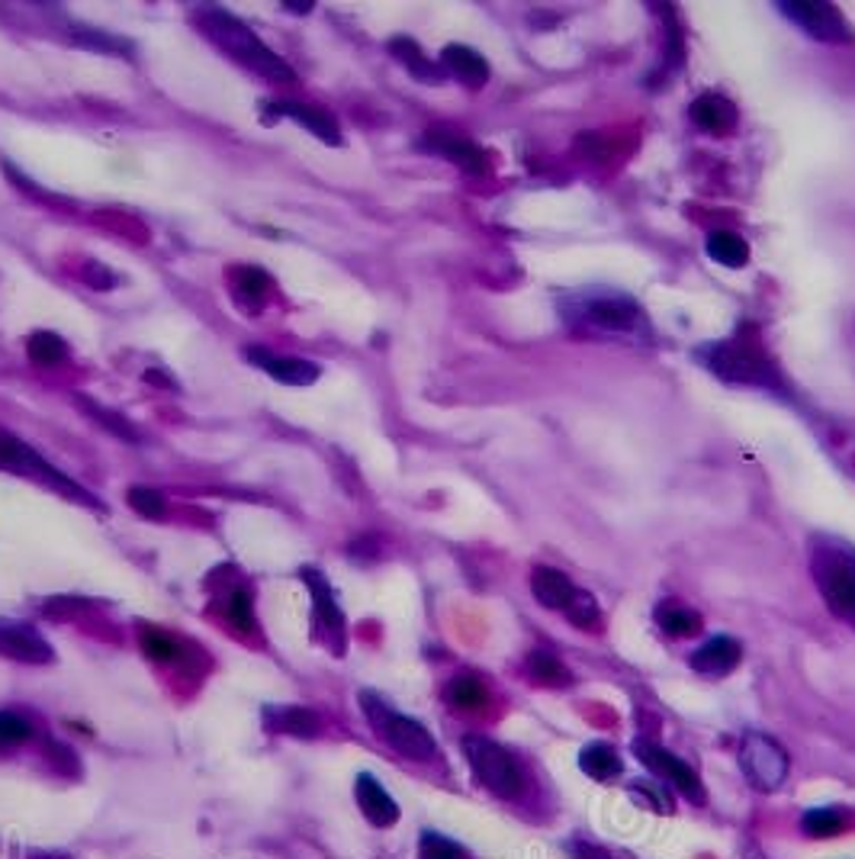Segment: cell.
I'll return each mask as SVG.
<instances>
[{
	"label": "cell",
	"instance_id": "ffe728a7",
	"mask_svg": "<svg viewBox=\"0 0 855 859\" xmlns=\"http://www.w3.org/2000/svg\"><path fill=\"white\" fill-rule=\"evenodd\" d=\"M531 593L540 605L547 608H567V603L572 599L576 586L572 579L563 570H553V567H538L531 573Z\"/></svg>",
	"mask_w": 855,
	"mask_h": 859
},
{
	"label": "cell",
	"instance_id": "f546056e",
	"mask_svg": "<svg viewBox=\"0 0 855 859\" xmlns=\"http://www.w3.org/2000/svg\"><path fill=\"white\" fill-rule=\"evenodd\" d=\"M27 354H30L32 364L39 367H55L68 357V345H64L62 335L55 332H32L30 342H27Z\"/></svg>",
	"mask_w": 855,
	"mask_h": 859
},
{
	"label": "cell",
	"instance_id": "3957f363",
	"mask_svg": "<svg viewBox=\"0 0 855 859\" xmlns=\"http://www.w3.org/2000/svg\"><path fill=\"white\" fill-rule=\"evenodd\" d=\"M698 361L721 381L753 383V386H775V367L762 354L760 345L733 338V342H714L698 351Z\"/></svg>",
	"mask_w": 855,
	"mask_h": 859
},
{
	"label": "cell",
	"instance_id": "d6a6232c",
	"mask_svg": "<svg viewBox=\"0 0 855 859\" xmlns=\"http://www.w3.org/2000/svg\"><path fill=\"white\" fill-rule=\"evenodd\" d=\"M129 506L139 512L142 518H164V512H167L164 496H161L159 489H152V486H132L129 489Z\"/></svg>",
	"mask_w": 855,
	"mask_h": 859
},
{
	"label": "cell",
	"instance_id": "ab89813d",
	"mask_svg": "<svg viewBox=\"0 0 855 859\" xmlns=\"http://www.w3.org/2000/svg\"><path fill=\"white\" fill-rule=\"evenodd\" d=\"M145 383H161V386H174V381H167V377H164L161 371H149V374H145Z\"/></svg>",
	"mask_w": 855,
	"mask_h": 859
},
{
	"label": "cell",
	"instance_id": "4316f807",
	"mask_svg": "<svg viewBox=\"0 0 855 859\" xmlns=\"http://www.w3.org/2000/svg\"><path fill=\"white\" fill-rule=\"evenodd\" d=\"M447 701L457 708V711H482L486 701H489V693L486 686L476 679V676H454L450 686H447Z\"/></svg>",
	"mask_w": 855,
	"mask_h": 859
},
{
	"label": "cell",
	"instance_id": "4fadbf2b",
	"mask_svg": "<svg viewBox=\"0 0 855 859\" xmlns=\"http://www.w3.org/2000/svg\"><path fill=\"white\" fill-rule=\"evenodd\" d=\"M0 654L20 664H49L52 660V647L45 644V637L39 635L32 625L13 621V618H0Z\"/></svg>",
	"mask_w": 855,
	"mask_h": 859
},
{
	"label": "cell",
	"instance_id": "8992f818",
	"mask_svg": "<svg viewBox=\"0 0 855 859\" xmlns=\"http://www.w3.org/2000/svg\"><path fill=\"white\" fill-rule=\"evenodd\" d=\"M464 754L467 764L474 766L476 779L499 798H518L525 789V772L521 766L508 757V750H502L499 744L486 740V737H467L464 740Z\"/></svg>",
	"mask_w": 855,
	"mask_h": 859
},
{
	"label": "cell",
	"instance_id": "2e32d148",
	"mask_svg": "<svg viewBox=\"0 0 855 859\" xmlns=\"http://www.w3.org/2000/svg\"><path fill=\"white\" fill-rule=\"evenodd\" d=\"M225 281L232 290V300L245 310V313H261L267 296H271V274L254 267V264H235L232 271H225Z\"/></svg>",
	"mask_w": 855,
	"mask_h": 859
},
{
	"label": "cell",
	"instance_id": "9c48e42d",
	"mask_svg": "<svg viewBox=\"0 0 855 859\" xmlns=\"http://www.w3.org/2000/svg\"><path fill=\"white\" fill-rule=\"evenodd\" d=\"M775 10L782 17H788L794 27H801L807 36L821 39V42H853L855 39L846 17L833 3H821V0H782V3H775Z\"/></svg>",
	"mask_w": 855,
	"mask_h": 859
},
{
	"label": "cell",
	"instance_id": "ba28073f",
	"mask_svg": "<svg viewBox=\"0 0 855 859\" xmlns=\"http://www.w3.org/2000/svg\"><path fill=\"white\" fill-rule=\"evenodd\" d=\"M0 467L3 471H17V474H32V477L45 479V483H52L55 489H62L68 496H78L81 503H88V506H96V499L81 486V483H74L71 477H64L59 467H52L45 457H39V451L30 447L27 442H20V438H13V435H7V432H0Z\"/></svg>",
	"mask_w": 855,
	"mask_h": 859
},
{
	"label": "cell",
	"instance_id": "1f68e13d",
	"mask_svg": "<svg viewBox=\"0 0 855 859\" xmlns=\"http://www.w3.org/2000/svg\"><path fill=\"white\" fill-rule=\"evenodd\" d=\"M563 612H567V618H570L576 628H586V631H592V628L602 621V608H599V603H596L589 593H579V589L572 593V599L567 603Z\"/></svg>",
	"mask_w": 855,
	"mask_h": 859
},
{
	"label": "cell",
	"instance_id": "d4e9b609",
	"mask_svg": "<svg viewBox=\"0 0 855 859\" xmlns=\"http://www.w3.org/2000/svg\"><path fill=\"white\" fill-rule=\"evenodd\" d=\"M579 766H582V772L586 776H592V779H618L621 776V757H618V750L614 747H608V744H589L582 754H579Z\"/></svg>",
	"mask_w": 855,
	"mask_h": 859
},
{
	"label": "cell",
	"instance_id": "f1b7e54d",
	"mask_svg": "<svg viewBox=\"0 0 855 859\" xmlns=\"http://www.w3.org/2000/svg\"><path fill=\"white\" fill-rule=\"evenodd\" d=\"M801 825H804V830L811 837H839L843 830L853 825V815L843 811V808H814V811L804 815Z\"/></svg>",
	"mask_w": 855,
	"mask_h": 859
},
{
	"label": "cell",
	"instance_id": "f35d334b",
	"mask_svg": "<svg viewBox=\"0 0 855 859\" xmlns=\"http://www.w3.org/2000/svg\"><path fill=\"white\" fill-rule=\"evenodd\" d=\"M84 281L91 286H100V290H110V286H116V274H110L103 264H88V271H84Z\"/></svg>",
	"mask_w": 855,
	"mask_h": 859
},
{
	"label": "cell",
	"instance_id": "7c38bea8",
	"mask_svg": "<svg viewBox=\"0 0 855 859\" xmlns=\"http://www.w3.org/2000/svg\"><path fill=\"white\" fill-rule=\"evenodd\" d=\"M425 152H431V155H441V159L454 161L460 171H467V174H486L489 171V155L476 145L474 139H467V135H460V132H454V129H431V132H425L421 135V142H418Z\"/></svg>",
	"mask_w": 855,
	"mask_h": 859
},
{
	"label": "cell",
	"instance_id": "6da1fadb",
	"mask_svg": "<svg viewBox=\"0 0 855 859\" xmlns=\"http://www.w3.org/2000/svg\"><path fill=\"white\" fill-rule=\"evenodd\" d=\"M560 313L567 325L586 335H621V338H647L650 322L640 303L628 293H570L560 300Z\"/></svg>",
	"mask_w": 855,
	"mask_h": 859
},
{
	"label": "cell",
	"instance_id": "4dcf8cb0",
	"mask_svg": "<svg viewBox=\"0 0 855 859\" xmlns=\"http://www.w3.org/2000/svg\"><path fill=\"white\" fill-rule=\"evenodd\" d=\"M528 673H531V679L538 683V686H567L572 676L570 669L563 667L553 654H547V650H535L531 657H528Z\"/></svg>",
	"mask_w": 855,
	"mask_h": 859
},
{
	"label": "cell",
	"instance_id": "836d02e7",
	"mask_svg": "<svg viewBox=\"0 0 855 859\" xmlns=\"http://www.w3.org/2000/svg\"><path fill=\"white\" fill-rule=\"evenodd\" d=\"M225 618H228L235 628L252 631L254 618H252V593H248V589H235V593H228V599H225Z\"/></svg>",
	"mask_w": 855,
	"mask_h": 859
},
{
	"label": "cell",
	"instance_id": "7a4b0ae2",
	"mask_svg": "<svg viewBox=\"0 0 855 859\" xmlns=\"http://www.w3.org/2000/svg\"><path fill=\"white\" fill-rule=\"evenodd\" d=\"M200 23L203 30L210 32V39L220 46L222 52H228L235 62H242L245 68L257 71L261 78L274 81V84H293L296 81V71L271 49L257 39V32L248 30L238 17H232L228 10L222 7H206L200 13Z\"/></svg>",
	"mask_w": 855,
	"mask_h": 859
},
{
	"label": "cell",
	"instance_id": "d6986e66",
	"mask_svg": "<svg viewBox=\"0 0 855 859\" xmlns=\"http://www.w3.org/2000/svg\"><path fill=\"white\" fill-rule=\"evenodd\" d=\"M740 657L743 647L733 637H711L692 654V669L701 676H727L730 669H736Z\"/></svg>",
	"mask_w": 855,
	"mask_h": 859
},
{
	"label": "cell",
	"instance_id": "277c9868",
	"mask_svg": "<svg viewBox=\"0 0 855 859\" xmlns=\"http://www.w3.org/2000/svg\"><path fill=\"white\" fill-rule=\"evenodd\" d=\"M811 573L814 583L821 589V596L829 605V612H836L839 618L855 625V554L849 547L839 544H824L814 547L811 557Z\"/></svg>",
	"mask_w": 855,
	"mask_h": 859
},
{
	"label": "cell",
	"instance_id": "30bf717a",
	"mask_svg": "<svg viewBox=\"0 0 855 859\" xmlns=\"http://www.w3.org/2000/svg\"><path fill=\"white\" fill-rule=\"evenodd\" d=\"M634 754L640 764L647 766L653 776L665 779L675 792H682L689 801H704V786H701V779H698L695 769L685 764L682 757L669 754L665 747L650 744V740H637Z\"/></svg>",
	"mask_w": 855,
	"mask_h": 859
},
{
	"label": "cell",
	"instance_id": "8d00e7d4",
	"mask_svg": "<svg viewBox=\"0 0 855 859\" xmlns=\"http://www.w3.org/2000/svg\"><path fill=\"white\" fill-rule=\"evenodd\" d=\"M32 737V725L13 711H0V747H17Z\"/></svg>",
	"mask_w": 855,
	"mask_h": 859
},
{
	"label": "cell",
	"instance_id": "52a82bcc",
	"mask_svg": "<svg viewBox=\"0 0 855 859\" xmlns=\"http://www.w3.org/2000/svg\"><path fill=\"white\" fill-rule=\"evenodd\" d=\"M740 769L750 779L753 789L760 792H775L782 789L785 776H788V754L778 740H772L769 734H746L740 744Z\"/></svg>",
	"mask_w": 855,
	"mask_h": 859
},
{
	"label": "cell",
	"instance_id": "484cf974",
	"mask_svg": "<svg viewBox=\"0 0 855 859\" xmlns=\"http://www.w3.org/2000/svg\"><path fill=\"white\" fill-rule=\"evenodd\" d=\"M78 406H81V413L91 415L96 425H100V428H106L110 435L123 438V442H129V445H139V442H142V438H139V432L129 425V418H123L120 413H113V410H106V406H96L88 393H78Z\"/></svg>",
	"mask_w": 855,
	"mask_h": 859
},
{
	"label": "cell",
	"instance_id": "7402d4cb",
	"mask_svg": "<svg viewBox=\"0 0 855 859\" xmlns=\"http://www.w3.org/2000/svg\"><path fill=\"white\" fill-rule=\"evenodd\" d=\"M389 52L399 59V62L406 64V71L418 78V81H428V84H438L444 78V68L441 64L428 62V55L418 49V42L409 39V36H396L393 42H389Z\"/></svg>",
	"mask_w": 855,
	"mask_h": 859
},
{
	"label": "cell",
	"instance_id": "cb8c5ba5",
	"mask_svg": "<svg viewBox=\"0 0 855 859\" xmlns=\"http://www.w3.org/2000/svg\"><path fill=\"white\" fill-rule=\"evenodd\" d=\"M704 249H708V255L714 257L717 264H724V267H743V264L750 261L746 239L736 235V232H730V229H714V232L708 235Z\"/></svg>",
	"mask_w": 855,
	"mask_h": 859
},
{
	"label": "cell",
	"instance_id": "44dd1931",
	"mask_svg": "<svg viewBox=\"0 0 855 859\" xmlns=\"http://www.w3.org/2000/svg\"><path fill=\"white\" fill-rule=\"evenodd\" d=\"M692 120L704 132H717L721 135V132H730V129L736 127V107L730 103L727 97L704 94L692 103Z\"/></svg>",
	"mask_w": 855,
	"mask_h": 859
},
{
	"label": "cell",
	"instance_id": "9a60e30c",
	"mask_svg": "<svg viewBox=\"0 0 855 859\" xmlns=\"http://www.w3.org/2000/svg\"><path fill=\"white\" fill-rule=\"evenodd\" d=\"M303 576V583L313 589V599H316V621L332 635V647L342 654L345 650V615H342V608L335 603V593H332V586H328V579L322 576L313 567H306V570L299 573Z\"/></svg>",
	"mask_w": 855,
	"mask_h": 859
},
{
	"label": "cell",
	"instance_id": "ac0fdd59",
	"mask_svg": "<svg viewBox=\"0 0 855 859\" xmlns=\"http://www.w3.org/2000/svg\"><path fill=\"white\" fill-rule=\"evenodd\" d=\"M441 68L450 78H457L460 84H467V88H482L489 81V62L476 49L460 46V42L444 46Z\"/></svg>",
	"mask_w": 855,
	"mask_h": 859
},
{
	"label": "cell",
	"instance_id": "60d3db41",
	"mask_svg": "<svg viewBox=\"0 0 855 859\" xmlns=\"http://www.w3.org/2000/svg\"><path fill=\"white\" fill-rule=\"evenodd\" d=\"M284 7L286 10H293V13H309V10H313V3H289V0H286Z\"/></svg>",
	"mask_w": 855,
	"mask_h": 859
},
{
	"label": "cell",
	"instance_id": "e0dca14e",
	"mask_svg": "<svg viewBox=\"0 0 855 859\" xmlns=\"http://www.w3.org/2000/svg\"><path fill=\"white\" fill-rule=\"evenodd\" d=\"M354 796H357V805H360V811H364V818H367L370 825L389 828V825L399 821V805L393 801V796L383 789L370 772H360V776H357Z\"/></svg>",
	"mask_w": 855,
	"mask_h": 859
},
{
	"label": "cell",
	"instance_id": "d590c367",
	"mask_svg": "<svg viewBox=\"0 0 855 859\" xmlns=\"http://www.w3.org/2000/svg\"><path fill=\"white\" fill-rule=\"evenodd\" d=\"M418 859H467V853L441 833H425L418 843Z\"/></svg>",
	"mask_w": 855,
	"mask_h": 859
},
{
	"label": "cell",
	"instance_id": "5bb4252c",
	"mask_svg": "<svg viewBox=\"0 0 855 859\" xmlns=\"http://www.w3.org/2000/svg\"><path fill=\"white\" fill-rule=\"evenodd\" d=\"M242 354H245V361L257 364L267 377H274V381H281V383H289V386H309V383L318 381V364H313V361L277 357V354L257 348V345H248Z\"/></svg>",
	"mask_w": 855,
	"mask_h": 859
},
{
	"label": "cell",
	"instance_id": "603a6c76",
	"mask_svg": "<svg viewBox=\"0 0 855 859\" xmlns=\"http://www.w3.org/2000/svg\"><path fill=\"white\" fill-rule=\"evenodd\" d=\"M264 721L271 731H284L293 734V737H316L318 731V718L316 711L309 708H296V705H286V708H267L264 711Z\"/></svg>",
	"mask_w": 855,
	"mask_h": 859
},
{
	"label": "cell",
	"instance_id": "e575fe53",
	"mask_svg": "<svg viewBox=\"0 0 855 859\" xmlns=\"http://www.w3.org/2000/svg\"><path fill=\"white\" fill-rule=\"evenodd\" d=\"M142 650H145L152 660H177V657H181L177 640L167 637L164 631H155V628H145V631H142Z\"/></svg>",
	"mask_w": 855,
	"mask_h": 859
},
{
	"label": "cell",
	"instance_id": "83f0119b",
	"mask_svg": "<svg viewBox=\"0 0 855 859\" xmlns=\"http://www.w3.org/2000/svg\"><path fill=\"white\" fill-rule=\"evenodd\" d=\"M656 625L669 637H692L701 628V615L692 612V608H685V605L665 603L656 608Z\"/></svg>",
	"mask_w": 855,
	"mask_h": 859
},
{
	"label": "cell",
	"instance_id": "74e56055",
	"mask_svg": "<svg viewBox=\"0 0 855 859\" xmlns=\"http://www.w3.org/2000/svg\"><path fill=\"white\" fill-rule=\"evenodd\" d=\"M71 39L81 42V46H88V49H96V52H120V55H129V52H132L129 42H120V39H113V36H106V32L71 30Z\"/></svg>",
	"mask_w": 855,
	"mask_h": 859
},
{
	"label": "cell",
	"instance_id": "5b68a950",
	"mask_svg": "<svg viewBox=\"0 0 855 859\" xmlns=\"http://www.w3.org/2000/svg\"><path fill=\"white\" fill-rule=\"evenodd\" d=\"M360 705H364L367 721L377 728V734L396 754H403L409 760H431L438 754V744H435L431 734L425 731V725H418L415 718H406V715L393 711L380 696L360 693Z\"/></svg>",
	"mask_w": 855,
	"mask_h": 859
},
{
	"label": "cell",
	"instance_id": "8fae6325",
	"mask_svg": "<svg viewBox=\"0 0 855 859\" xmlns=\"http://www.w3.org/2000/svg\"><path fill=\"white\" fill-rule=\"evenodd\" d=\"M264 110V123H274V120H293L299 127H306L316 139H322L325 145H342V129L335 123V117L322 107H309V103H296V100H264L261 103Z\"/></svg>",
	"mask_w": 855,
	"mask_h": 859
}]
</instances>
